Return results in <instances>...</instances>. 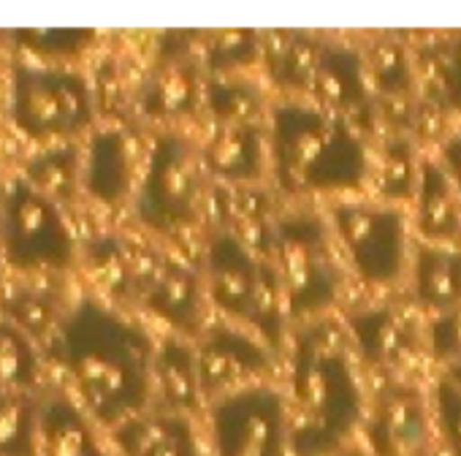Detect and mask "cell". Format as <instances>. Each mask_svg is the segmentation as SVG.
<instances>
[{"mask_svg": "<svg viewBox=\"0 0 461 456\" xmlns=\"http://www.w3.org/2000/svg\"><path fill=\"white\" fill-rule=\"evenodd\" d=\"M410 299L423 313L442 315L461 305V245L418 242L410 259Z\"/></svg>", "mask_w": 461, "mask_h": 456, "instance_id": "21", "label": "cell"}, {"mask_svg": "<svg viewBox=\"0 0 461 456\" xmlns=\"http://www.w3.org/2000/svg\"><path fill=\"white\" fill-rule=\"evenodd\" d=\"M269 261L285 291L291 324L323 321L342 302L345 269L334 251V234L326 217L310 206L277 212L272 225Z\"/></svg>", "mask_w": 461, "mask_h": 456, "instance_id": "5", "label": "cell"}, {"mask_svg": "<svg viewBox=\"0 0 461 456\" xmlns=\"http://www.w3.org/2000/svg\"><path fill=\"white\" fill-rule=\"evenodd\" d=\"M431 410L437 437L445 445L447 456H461V391L439 378L431 388Z\"/></svg>", "mask_w": 461, "mask_h": 456, "instance_id": "36", "label": "cell"}, {"mask_svg": "<svg viewBox=\"0 0 461 456\" xmlns=\"http://www.w3.org/2000/svg\"><path fill=\"white\" fill-rule=\"evenodd\" d=\"M418 74L429 98L450 114H461V31L434 36L415 50Z\"/></svg>", "mask_w": 461, "mask_h": 456, "instance_id": "28", "label": "cell"}, {"mask_svg": "<svg viewBox=\"0 0 461 456\" xmlns=\"http://www.w3.org/2000/svg\"><path fill=\"white\" fill-rule=\"evenodd\" d=\"M6 321L23 329L28 337L41 340L50 332H58V305L52 294L31 286H17L4 296Z\"/></svg>", "mask_w": 461, "mask_h": 456, "instance_id": "34", "label": "cell"}, {"mask_svg": "<svg viewBox=\"0 0 461 456\" xmlns=\"http://www.w3.org/2000/svg\"><path fill=\"white\" fill-rule=\"evenodd\" d=\"M82 160L74 144L50 147L28 160L23 179L55 204H66L82 185Z\"/></svg>", "mask_w": 461, "mask_h": 456, "instance_id": "31", "label": "cell"}, {"mask_svg": "<svg viewBox=\"0 0 461 456\" xmlns=\"http://www.w3.org/2000/svg\"><path fill=\"white\" fill-rule=\"evenodd\" d=\"M152 383H155V394L163 402V410L168 413L193 415L206 405L203 391H201L193 340L168 334L158 342Z\"/></svg>", "mask_w": 461, "mask_h": 456, "instance_id": "23", "label": "cell"}, {"mask_svg": "<svg viewBox=\"0 0 461 456\" xmlns=\"http://www.w3.org/2000/svg\"><path fill=\"white\" fill-rule=\"evenodd\" d=\"M39 405L28 394L0 391V456H36Z\"/></svg>", "mask_w": 461, "mask_h": 456, "instance_id": "33", "label": "cell"}, {"mask_svg": "<svg viewBox=\"0 0 461 456\" xmlns=\"http://www.w3.org/2000/svg\"><path fill=\"white\" fill-rule=\"evenodd\" d=\"M93 28H17L12 39L41 58H74L95 41Z\"/></svg>", "mask_w": 461, "mask_h": 456, "instance_id": "35", "label": "cell"}, {"mask_svg": "<svg viewBox=\"0 0 461 456\" xmlns=\"http://www.w3.org/2000/svg\"><path fill=\"white\" fill-rule=\"evenodd\" d=\"M372 93L385 98H407L418 85V63L412 50L393 33H377L361 44Z\"/></svg>", "mask_w": 461, "mask_h": 456, "instance_id": "29", "label": "cell"}, {"mask_svg": "<svg viewBox=\"0 0 461 456\" xmlns=\"http://www.w3.org/2000/svg\"><path fill=\"white\" fill-rule=\"evenodd\" d=\"M415 228L420 242L458 245L461 240V196L442 160L423 155L412 198Z\"/></svg>", "mask_w": 461, "mask_h": 456, "instance_id": "20", "label": "cell"}, {"mask_svg": "<svg viewBox=\"0 0 461 456\" xmlns=\"http://www.w3.org/2000/svg\"><path fill=\"white\" fill-rule=\"evenodd\" d=\"M41 378L39 351L33 337L9 321H0V391L25 394Z\"/></svg>", "mask_w": 461, "mask_h": 456, "instance_id": "32", "label": "cell"}, {"mask_svg": "<svg viewBox=\"0 0 461 456\" xmlns=\"http://www.w3.org/2000/svg\"><path fill=\"white\" fill-rule=\"evenodd\" d=\"M12 120L28 139L71 136L93 125L90 82L71 68H33L17 63L12 74Z\"/></svg>", "mask_w": 461, "mask_h": 456, "instance_id": "9", "label": "cell"}, {"mask_svg": "<svg viewBox=\"0 0 461 456\" xmlns=\"http://www.w3.org/2000/svg\"><path fill=\"white\" fill-rule=\"evenodd\" d=\"M372 96L375 93L369 85L364 50L353 41L323 39L312 82L307 90V101L331 114L350 117L364 112Z\"/></svg>", "mask_w": 461, "mask_h": 456, "instance_id": "16", "label": "cell"}, {"mask_svg": "<svg viewBox=\"0 0 461 456\" xmlns=\"http://www.w3.org/2000/svg\"><path fill=\"white\" fill-rule=\"evenodd\" d=\"M39 448L44 456H109L90 418L63 394L39 405Z\"/></svg>", "mask_w": 461, "mask_h": 456, "instance_id": "24", "label": "cell"}, {"mask_svg": "<svg viewBox=\"0 0 461 456\" xmlns=\"http://www.w3.org/2000/svg\"><path fill=\"white\" fill-rule=\"evenodd\" d=\"M193 345L206 405L248 386L267 383L275 369V351L256 332L230 321L203 329Z\"/></svg>", "mask_w": 461, "mask_h": 456, "instance_id": "11", "label": "cell"}, {"mask_svg": "<svg viewBox=\"0 0 461 456\" xmlns=\"http://www.w3.org/2000/svg\"><path fill=\"white\" fill-rule=\"evenodd\" d=\"M155 348L144 326L98 299H82L55 334V359L77 386L85 410L109 429L147 413L155 394Z\"/></svg>", "mask_w": 461, "mask_h": 456, "instance_id": "1", "label": "cell"}, {"mask_svg": "<svg viewBox=\"0 0 461 456\" xmlns=\"http://www.w3.org/2000/svg\"><path fill=\"white\" fill-rule=\"evenodd\" d=\"M361 429L369 456H431L437 437L431 397L393 380L372 397Z\"/></svg>", "mask_w": 461, "mask_h": 456, "instance_id": "12", "label": "cell"}, {"mask_svg": "<svg viewBox=\"0 0 461 456\" xmlns=\"http://www.w3.org/2000/svg\"><path fill=\"white\" fill-rule=\"evenodd\" d=\"M4 212V259L12 269H68L77 240L60 204L41 196L25 179H14L0 204Z\"/></svg>", "mask_w": 461, "mask_h": 456, "instance_id": "10", "label": "cell"}, {"mask_svg": "<svg viewBox=\"0 0 461 456\" xmlns=\"http://www.w3.org/2000/svg\"><path fill=\"white\" fill-rule=\"evenodd\" d=\"M144 251L120 234H98L87 242V269L112 302H133Z\"/></svg>", "mask_w": 461, "mask_h": 456, "instance_id": "26", "label": "cell"}, {"mask_svg": "<svg viewBox=\"0 0 461 456\" xmlns=\"http://www.w3.org/2000/svg\"><path fill=\"white\" fill-rule=\"evenodd\" d=\"M203 109L212 125H267L272 101L267 87L250 74L206 77Z\"/></svg>", "mask_w": 461, "mask_h": 456, "instance_id": "25", "label": "cell"}, {"mask_svg": "<svg viewBox=\"0 0 461 456\" xmlns=\"http://www.w3.org/2000/svg\"><path fill=\"white\" fill-rule=\"evenodd\" d=\"M206 182L201 144L179 128L160 131L147 150L136 187L139 223L160 237L190 232L206 212Z\"/></svg>", "mask_w": 461, "mask_h": 456, "instance_id": "6", "label": "cell"}, {"mask_svg": "<svg viewBox=\"0 0 461 456\" xmlns=\"http://www.w3.org/2000/svg\"><path fill=\"white\" fill-rule=\"evenodd\" d=\"M439 378H445L447 383H453V386H456V388L461 391V361H456V364H450V367H445Z\"/></svg>", "mask_w": 461, "mask_h": 456, "instance_id": "39", "label": "cell"}, {"mask_svg": "<svg viewBox=\"0 0 461 456\" xmlns=\"http://www.w3.org/2000/svg\"><path fill=\"white\" fill-rule=\"evenodd\" d=\"M206 74L195 55L166 58L158 55L149 77L139 93V109L144 117L179 125L193 120L203 109Z\"/></svg>", "mask_w": 461, "mask_h": 456, "instance_id": "17", "label": "cell"}, {"mask_svg": "<svg viewBox=\"0 0 461 456\" xmlns=\"http://www.w3.org/2000/svg\"><path fill=\"white\" fill-rule=\"evenodd\" d=\"M439 160L447 169V174H450V179H453V185H456V190L461 196V133H456V136H450L445 141Z\"/></svg>", "mask_w": 461, "mask_h": 456, "instance_id": "38", "label": "cell"}, {"mask_svg": "<svg viewBox=\"0 0 461 456\" xmlns=\"http://www.w3.org/2000/svg\"><path fill=\"white\" fill-rule=\"evenodd\" d=\"M326 220L361 283L388 288L407 278L412 245L404 206L350 196L331 201Z\"/></svg>", "mask_w": 461, "mask_h": 456, "instance_id": "7", "label": "cell"}, {"mask_svg": "<svg viewBox=\"0 0 461 456\" xmlns=\"http://www.w3.org/2000/svg\"><path fill=\"white\" fill-rule=\"evenodd\" d=\"M212 456H294L288 397L267 383L248 386L206 405Z\"/></svg>", "mask_w": 461, "mask_h": 456, "instance_id": "8", "label": "cell"}, {"mask_svg": "<svg viewBox=\"0 0 461 456\" xmlns=\"http://www.w3.org/2000/svg\"><path fill=\"white\" fill-rule=\"evenodd\" d=\"M345 334L358 359L372 369H402L418 351L410 315L393 305H366L345 315Z\"/></svg>", "mask_w": 461, "mask_h": 456, "instance_id": "15", "label": "cell"}, {"mask_svg": "<svg viewBox=\"0 0 461 456\" xmlns=\"http://www.w3.org/2000/svg\"><path fill=\"white\" fill-rule=\"evenodd\" d=\"M423 340L437 364L450 367L461 361V305L442 315L429 318Z\"/></svg>", "mask_w": 461, "mask_h": 456, "instance_id": "37", "label": "cell"}, {"mask_svg": "<svg viewBox=\"0 0 461 456\" xmlns=\"http://www.w3.org/2000/svg\"><path fill=\"white\" fill-rule=\"evenodd\" d=\"M323 39L312 31L272 28L261 36V68L267 85L283 98H307Z\"/></svg>", "mask_w": 461, "mask_h": 456, "instance_id": "19", "label": "cell"}, {"mask_svg": "<svg viewBox=\"0 0 461 456\" xmlns=\"http://www.w3.org/2000/svg\"><path fill=\"white\" fill-rule=\"evenodd\" d=\"M136 182V147L122 128H101L90 136L82 160V187L90 198L114 206Z\"/></svg>", "mask_w": 461, "mask_h": 456, "instance_id": "18", "label": "cell"}, {"mask_svg": "<svg viewBox=\"0 0 461 456\" xmlns=\"http://www.w3.org/2000/svg\"><path fill=\"white\" fill-rule=\"evenodd\" d=\"M201 275L206 299L230 324L256 332L275 353L288 329L285 291L275 264L228 228H212L203 242Z\"/></svg>", "mask_w": 461, "mask_h": 456, "instance_id": "4", "label": "cell"}, {"mask_svg": "<svg viewBox=\"0 0 461 456\" xmlns=\"http://www.w3.org/2000/svg\"><path fill=\"white\" fill-rule=\"evenodd\" d=\"M122 456H203L190 415L158 410L141 413L114 429Z\"/></svg>", "mask_w": 461, "mask_h": 456, "instance_id": "22", "label": "cell"}, {"mask_svg": "<svg viewBox=\"0 0 461 456\" xmlns=\"http://www.w3.org/2000/svg\"><path fill=\"white\" fill-rule=\"evenodd\" d=\"M133 302L171 326L179 337L190 340L203 332V307L209 302L203 275L176 256L152 248L144 251Z\"/></svg>", "mask_w": 461, "mask_h": 456, "instance_id": "13", "label": "cell"}, {"mask_svg": "<svg viewBox=\"0 0 461 456\" xmlns=\"http://www.w3.org/2000/svg\"><path fill=\"white\" fill-rule=\"evenodd\" d=\"M267 131L272 177L283 193L350 198L366 190L372 150L350 117L307 98H280L272 104Z\"/></svg>", "mask_w": 461, "mask_h": 456, "instance_id": "3", "label": "cell"}, {"mask_svg": "<svg viewBox=\"0 0 461 456\" xmlns=\"http://www.w3.org/2000/svg\"><path fill=\"white\" fill-rule=\"evenodd\" d=\"M418 150L407 136H388L377 150H372V169H369V185L375 201L404 206L415 198L418 174H420Z\"/></svg>", "mask_w": 461, "mask_h": 456, "instance_id": "27", "label": "cell"}, {"mask_svg": "<svg viewBox=\"0 0 461 456\" xmlns=\"http://www.w3.org/2000/svg\"><path fill=\"white\" fill-rule=\"evenodd\" d=\"M348 345L326 321L296 332L288 394L294 456H339L364 426L369 402Z\"/></svg>", "mask_w": 461, "mask_h": 456, "instance_id": "2", "label": "cell"}, {"mask_svg": "<svg viewBox=\"0 0 461 456\" xmlns=\"http://www.w3.org/2000/svg\"><path fill=\"white\" fill-rule=\"evenodd\" d=\"M203 169L222 187H258L272 174L267 125H212L201 141Z\"/></svg>", "mask_w": 461, "mask_h": 456, "instance_id": "14", "label": "cell"}, {"mask_svg": "<svg viewBox=\"0 0 461 456\" xmlns=\"http://www.w3.org/2000/svg\"><path fill=\"white\" fill-rule=\"evenodd\" d=\"M261 36L264 31L253 28H217L201 33L198 63L206 77H230L250 74L261 66Z\"/></svg>", "mask_w": 461, "mask_h": 456, "instance_id": "30", "label": "cell"}, {"mask_svg": "<svg viewBox=\"0 0 461 456\" xmlns=\"http://www.w3.org/2000/svg\"><path fill=\"white\" fill-rule=\"evenodd\" d=\"M0 253H4V212H0Z\"/></svg>", "mask_w": 461, "mask_h": 456, "instance_id": "40", "label": "cell"}]
</instances>
